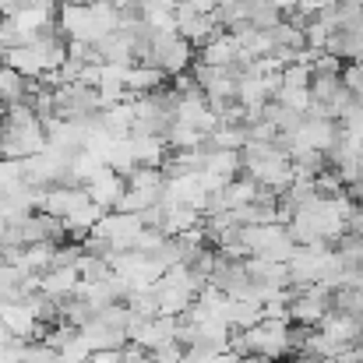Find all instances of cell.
Instances as JSON below:
<instances>
[{
    "mask_svg": "<svg viewBox=\"0 0 363 363\" xmlns=\"http://www.w3.org/2000/svg\"><path fill=\"white\" fill-rule=\"evenodd\" d=\"M123 191H127V180H123L121 173H113L110 166H103V169L85 184V198H89L92 205H99L103 212H113V208L121 205Z\"/></svg>",
    "mask_w": 363,
    "mask_h": 363,
    "instance_id": "6da1fadb",
    "label": "cell"
},
{
    "mask_svg": "<svg viewBox=\"0 0 363 363\" xmlns=\"http://www.w3.org/2000/svg\"><path fill=\"white\" fill-rule=\"evenodd\" d=\"M78 282H82L78 264H53L50 272H43V275H39V293H43V296H50V300H57V303H64V300H71V296H74Z\"/></svg>",
    "mask_w": 363,
    "mask_h": 363,
    "instance_id": "7a4b0ae2",
    "label": "cell"
},
{
    "mask_svg": "<svg viewBox=\"0 0 363 363\" xmlns=\"http://www.w3.org/2000/svg\"><path fill=\"white\" fill-rule=\"evenodd\" d=\"M166 85H169V78H166L159 67H152V64H130V67L123 71V92H127L130 99L152 96V92L166 89Z\"/></svg>",
    "mask_w": 363,
    "mask_h": 363,
    "instance_id": "3957f363",
    "label": "cell"
},
{
    "mask_svg": "<svg viewBox=\"0 0 363 363\" xmlns=\"http://www.w3.org/2000/svg\"><path fill=\"white\" fill-rule=\"evenodd\" d=\"M25 96H28V82H25L14 67L0 64V103L11 110V106L25 103Z\"/></svg>",
    "mask_w": 363,
    "mask_h": 363,
    "instance_id": "277c9868",
    "label": "cell"
},
{
    "mask_svg": "<svg viewBox=\"0 0 363 363\" xmlns=\"http://www.w3.org/2000/svg\"><path fill=\"white\" fill-rule=\"evenodd\" d=\"M21 363H64V360H60V353L53 346L35 339V342H21Z\"/></svg>",
    "mask_w": 363,
    "mask_h": 363,
    "instance_id": "5b68a950",
    "label": "cell"
},
{
    "mask_svg": "<svg viewBox=\"0 0 363 363\" xmlns=\"http://www.w3.org/2000/svg\"><path fill=\"white\" fill-rule=\"evenodd\" d=\"M311 78H314L311 64H286L282 67V85L286 89H311Z\"/></svg>",
    "mask_w": 363,
    "mask_h": 363,
    "instance_id": "8992f818",
    "label": "cell"
},
{
    "mask_svg": "<svg viewBox=\"0 0 363 363\" xmlns=\"http://www.w3.org/2000/svg\"><path fill=\"white\" fill-rule=\"evenodd\" d=\"M339 78H342V89H346V92L363 106V60L360 64H346Z\"/></svg>",
    "mask_w": 363,
    "mask_h": 363,
    "instance_id": "52a82bcc",
    "label": "cell"
},
{
    "mask_svg": "<svg viewBox=\"0 0 363 363\" xmlns=\"http://www.w3.org/2000/svg\"><path fill=\"white\" fill-rule=\"evenodd\" d=\"M7 342H14V339H11V332L4 328V321H0V346H7Z\"/></svg>",
    "mask_w": 363,
    "mask_h": 363,
    "instance_id": "ba28073f",
    "label": "cell"
},
{
    "mask_svg": "<svg viewBox=\"0 0 363 363\" xmlns=\"http://www.w3.org/2000/svg\"><path fill=\"white\" fill-rule=\"evenodd\" d=\"M233 363H264V360H261V357H237Z\"/></svg>",
    "mask_w": 363,
    "mask_h": 363,
    "instance_id": "9c48e42d",
    "label": "cell"
},
{
    "mask_svg": "<svg viewBox=\"0 0 363 363\" xmlns=\"http://www.w3.org/2000/svg\"><path fill=\"white\" fill-rule=\"evenodd\" d=\"M4 117H7V106H4V103H0V123H4Z\"/></svg>",
    "mask_w": 363,
    "mask_h": 363,
    "instance_id": "30bf717a",
    "label": "cell"
}]
</instances>
